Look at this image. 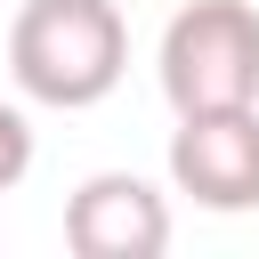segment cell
<instances>
[{
    "mask_svg": "<svg viewBox=\"0 0 259 259\" xmlns=\"http://www.w3.org/2000/svg\"><path fill=\"white\" fill-rule=\"evenodd\" d=\"M8 73L32 105H105L130 73V24L113 0H24L8 24Z\"/></svg>",
    "mask_w": 259,
    "mask_h": 259,
    "instance_id": "6da1fadb",
    "label": "cell"
},
{
    "mask_svg": "<svg viewBox=\"0 0 259 259\" xmlns=\"http://www.w3.org/2000/svg\"><path fill=\"white\" fill-rule=\"evenodd\" d=\"M170 113L202 105H259V8L251 0H186L154 49Z\"/></svg>",
    "mask_w": 259,
    "mask_h": 259,
    "instance_id": "7a4b0ae2",
    "label": "cell"
},
{
    "mask_svg": "<svg viewBox=\"0 0 259 259\" xmlns=\"http://www.w3.org/2000/svg\"><path fill=\"white\" fill-rule=\"evenodd\" d=\"M170 186L202 210H259V105H202L170 130Z\"/></svg>",
    "mask_w": 259,
    "mask_h": 259,
    "instance_id": "3957f363",
    "label": "cell"
},
{
    "mask_svg": "<svg viewBox=\"0 0 259 259\" xmlns=\"http://www.w3.org/2000/svg\"><path fill=\"white\" fill-rule=\"evenodd\" d=\"M65 251L81 259H162L170 251V194L138 170H97L65 194Z\"/></svg>",
    "mask_w": 259,
    "mask_h": 259,
    "instance_id": "277c9868",
    "label": "cell"
},
{
    "mask_svg": "<svg viewBox=\"0 0 259 259\" xmlns=\"http://www.w3.org/2000/svg\"><path fill=\"white\" fill-rule=\"evenodd\" d=\"M24 170H32V121H24V105L0 97V194L24 186Z\"/></svg>",
    "mask_w": 259,
    "mask_h": 259,
    "instance_id": "5b68a950",
    "label": "cell"
}]
</instances>
